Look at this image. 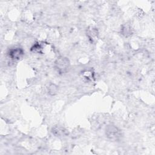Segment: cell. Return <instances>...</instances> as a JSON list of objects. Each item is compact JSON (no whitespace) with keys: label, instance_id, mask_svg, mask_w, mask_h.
Here are the masks:
<instances>
[{"label":"cell","instance_id":"6da1fadb","mask_svg":"<svg viewBox=\"0 0 155 155\" xmlns=\"http://www.w3.org/2000/svg\"><path fill=\"white\" fill-rule=\"evenodd\" d=\"M105 134L111 140H117L121 137L120 130L115 125L110 124L105 128Z\"/></svg>","mask_w":155,"mask_h":155},{"label":"cell","instance_id":"7a4b0ae2","mask_svg":"<svg viewBox=\"0 0 155 155\" xmlns=\"http://www.w3.org/2000/svg\"><path fill=\"white\" fill-rule=\"evenodd\" d=\"M70 67V61L68 58L63 56L58 58L55 61V67L60 73L67 71Z\"/></svg>","mask_w":155,"mask_h":155},{"label":"cell","instance_id":"3957f363","mask_svg":"<svg viewBox=\"0 0 155 155\" xmlns=\"http://www.w3.org/2000/svg\"><path fill=\"white\" fill-rule=\"evenodd\" d=\"M24 54V51L21 48H15L10 50L8 53L9 57H10L13 59L18 60Z\"/></svg>","mask_w":155,"mask_h":155},{"label":"cell","instance_id":"277c9868","mask_svg":"<svg viewBox=\"0 0 155 155\" xmlns=\"http://www.w3.org/2000/svg\"><path fill=\"white\" fill-rule=\"evenodd\" d=\"M52 133L56 136H65L68 134L67 130L62 127H54L52 129Z\"/></svg>","mask_w":155,"mask_h":155},{"label":"cell","instance_id":"5b68a950","mask_svg":"<svg viewBox=\"0 0 155 155\" xmlns=\"http://www.w3.org/2000/svg\"><path fill=\"white\" fill-rule=\"evenodd\" d=\"M121 34L125 37H128L131 35V28L128 24H125L121 28Z\"/></svg>","mask_w":155,"mask_h":155},{"label":"cell","instance_id":"8992f818","mask_svg":"<svg viewBox=\"0 0 155 155\" xmlns=\"http://www.w3.org/2000/svg\"><path fill=\"white\" fill-rule=\"evenodd\" d=\"M47 91L50 95L54 96L58 92V87L55 84H50L47 88Z\"/></svg>","mask_w":155,"mask_h":155},{"label":"cell","instance_id":"52a82bcc","mask_svg":"<svg viewBox=\"0 0 155 155\" xmlns=\"http://www.w3.org/2000/svg\"><path fill=\"white\" fill-rule=\"evenodd\" d=\"M41 49V46L39 44H35L32 47V50L35 51H40V50Z\"/></svg>","mask_w":155,"mask_h":155}]
</instances>
